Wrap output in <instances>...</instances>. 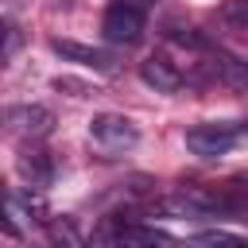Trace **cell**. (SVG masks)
Wrapping results in <instances>:
<instances>
[{"instance_id": "obj_1", "label": "cell", "mask_w": 248, "mask_h": 248, "mask_svg": "<svg viewBox=\"0 0 248 248\" xmlns=\"http://www.w3.org/2000/svg\"><path fill=\"white\" fill-rule=\"evenodd\" d=\"M89 140L105 155H120V151H128V147L140 143V128L128 116H120V112H101V116L89 120Z\"/></svg>"}, {"instance_id": "obj_2", "label": "cell", "mask_w": 248, "mask_h": 248, "mask_svg": "<svg viewBox=\"0 0 248 248\" xmlns=\"http://www.w3.org/2000/svg\"><path fill=\"white\" fill-rule=\"evenodd\" d=\"M240 140V124H225V120H209V124H194L186 132V147L202 159H217L225 151H232V143Z\"/></svg>"}, {"instance_id": "obj_3", "label": "cell", "mask_w": 248, "mask_h": 248, "mask_svg": "<svg viewBox=\"0 0 248 248\" xmlns=\"http://www.w3.org/2000/svg\"><path fill=\"white\" fill-rule=\"evenodd\" d=\"M101 236L112 240V248H182L170 232L155 225H124V221H105Z\"/></svg>"}, {"instance_id": "obj_4", "label": "cell", "mask_w": 248, "mask_h": 248, "mask_svg": "<svg viewBox=\"0 0 248 248\" xmlns=\"http://www.w3.org/2000/svg\"><path fill=\"white\" fill-rule=\"evenodd\" d=\"M101 35H105L108 43H116V46L140 43V35H143V8H136V4H128V0H116V4L105 12V19H101Z\"/></svg>"}, {"instance_id": "obj_5", "label": "cell", "mask_w": 248, "mask_h": 248, "mask_svg": "<svg viewBox=\"0 0 248 248\" xmlns=\"http://www.w3.org/2000/svg\"><path fill=\"white\" fill-rule=\"evenodd\" d=\"M50 50L62 54L66 62H81L89 70H101V74H116V58L101 46H89V43H78V39H50Z\"/></svg>"}, {"instance_id": "obj_6", "label": "cell", "mask_w": 248, "mask_h": 248, "mask_svg": "<svg viewBox=\"0 0 248 248\" xmlns=\"http://www.w3.org/2000/svg\"><path fill=\"white\" fill-rule=\"evenodd\" d=\"M4 120H8L19 136H27V140H43V136H50V128H54V112L43 108V105H16V108L4 112Z\"/></svg>"}, {"instance_id": "obj_7", "label": "cell", "mask_w": 248, "mask_h": 248, "mask_svg": "<svg viewBox=\"0 0 248 248\" xmlns=\"http://www.w3.org/2000/svg\"><path fill=\"white\" fill-rule=\"evenodd\" d=\"M140 78L155 89V93H174V89H182V70L167 58V54H147L143 62H140Z\"/></svg>"}, {"instance_id": "obj_8", "label": "cell", "mask_w": 248, "mask_h": 248, "mask_svg": "<svg viewBox=\"0 0 248 248\" xmlns=\"http://www.w3.org/2000/svg\"><path fill=\"white\" fill-rule=\"evenodd\" d=\"M16 170H19V178H23L27 186L43 190V186H50V178H54V159H50L43 147H23L19 159H16Z\"/></svg>"}, {"instance_id": "obj_9", "label": "cell", "mask_w": 248, "mask_h": 248, "mask_svg": "<svg viewBox=\"0 0 248 248\" xmlns=\"http://www.w3.org/2000/svg\"><path fill=\"white\" fill-rule=\"evenodd\" d=\"M46 232H50V244H54V248H89V240H85V236L78 232V225L66 221V217L46 221Z\"/></svg>"}, {"instance_id": "obj_10", "label": "cell", "mask_w": 248, "mask_h": 248, "mask_svg": "<svg viewBox=\"0 0 248 248\" xmlns=\"http://www.w3.org/2000/svg\"><path fill=\"white\" fill-rule=\"evenodd\" d=\"M221 19L232 27H248V0H225L221 4Z\"/></svg>"}, {"instance_id": "obj_11", "label": "cell", "mask_w": 248, "mask_h": 248, "mask_svg": "<svg viewBox=\"0 0 248 248\" xmlns=\"http://www.w3.org/2000/svg\"><path fill=\"white\" fill-rule=\"evenodd\" d=\"M0 232H4V236H19V225L12 221V209H8V194H4V186H0Z\"/></svg>"}, {"instance_id": "obj_12", "label": "cell", "mask_w": 248, "mask_h": 248, "mask_svg": "<svg viewBox=\"0 0 248 248\" xmlns=\"http://www.w3.org/2000/svg\"><path fill=\"white\" fill-rule=\"evenodd\" d=\"M8 50H12V23L0 19V66H4V58H8Z\"/></svg>"}, {"instance_id": "obj_13", "label": "cell", "mask_w": 248, "mask_h": 248, "mask_svg": "<svg viewBox=\"0 0 248 248\" xmlns=\"http://www.w3.org/2000/svg\"><path fill=\"white\" fill-rule=\"evenodd\" d=\"M217 248H248V240H240V236H221Z\"/></svg>"}, {"instance_id": "obj_14", "label": "cell", "mask_w": 248, "mask_h": 248, "mask_svg": "<svg viewBox=\"0 0 248 248\" xmlns=\"http://www.w3.org/2000/svg\"><path fill=\"white\" fill-rule=\"evenodd\" d=\"M128 4H136V8H143V4H151V0H128Z\"/></svg>"}]
</instances>
